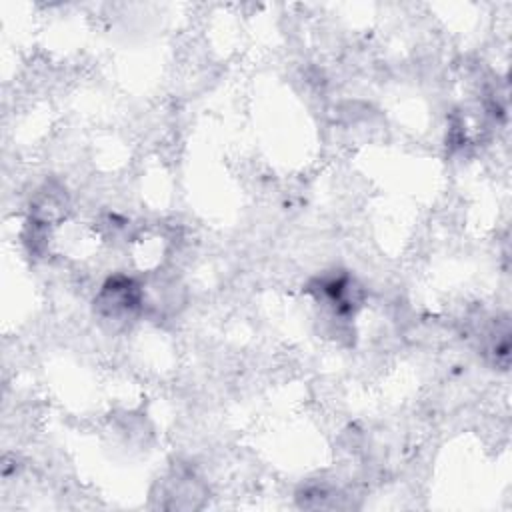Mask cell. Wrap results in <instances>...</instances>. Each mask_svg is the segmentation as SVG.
Listing matches in <instances>:
<instances>
[{
	"instance_id": "cell-1",
	"label": "cell",
	"mask_w": 512,
	"mask_h": 512,
	"mask_svg": "<svg viewBox=\"0 0 512 512\" xmlns=\"http://www.w3.org/2000/svg\"><path fill=\"white\" fill-rule=\"evenodd\" d=\"M140 306V288L124 276L110 278L104 284V290L100 292L98 308L112 318L130 316Z\"/></svg>"
}]
</instances>
